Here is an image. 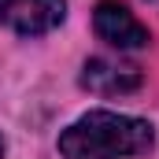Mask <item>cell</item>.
<instances>
[{
	"label": "cell",
	"instance_id": "1",
	"mask_svg": "<svg viewBox=\"0 0 159 159\" xmlns=\"http://www.w3.org/2000/svg\"><path fill=\"white\" fill-rule=\"evenodd\" d=\"M152 144H156L152 122L119 115V111H89L59 133V156L63 159L144 156V152H152Z\"/></svg>",
	"mask_w": 159,
	"mask_h": 159
},
{
	"label": "cell",
	"instance_id": "2",
	"mask_svg": "<svg viewBox=\"0 0 159 159\" xmlns=\"http://www.w3.org/2000/svg\"><path fill=\"white\" fill-rule=\"evenodd\" d=\"M67 19V0H0V22L22 37H41Z\"/></svg>",
	"mask_w": 159,
	"mask_h": 159
},
{
	"label": "cell",
	"instance_id": "3",
	"mask_svg": "<svg viewBox=\"0 0 159 159\" xmlns=\"http://www.w3.org/2000/svg\"><path fill=\"white\" fill-rule=\"evenodd\" d=\"M93 26H96L100 41H107V44L119 48V52H137V48H144V44L152 41L148 26H144L133 11H126L122 4H115V0L96 4V11H93Z\"/></svg>",
	"mask_w": 159,
	"mask_h": 159
},
{
	"label": "cell",
	"instance_id": "4",
	"mask_svg": "<svg viewBox=\"0 0 159 159\" xmlns=\"http://www.w3.org/2000/svg\"><path fill=\"white\" fill-rule=\"evenodd\" d=\"M141 81H144L141 67L119 63V59H104V56H96V59H89V63L81 67V85H85L89 93H100V96H126V93H137Z\"/></svg>",
	"mask_w": 159,
	"mask_h": 159
},
{
	"label": "cell",
	"instance_id": "5",
	"mask_svg": "<svg viewBox=\"0 0 159 159\" xmlns=\"http://www.w3.org/2000/svg\"><path fill=\"white\" fill-rule=\"evenodd\" d=\"M0 159H4V141H0Z\"/></svg>",
	"mask_w": 159,
	"mask_h": 159
}]
</instances>
